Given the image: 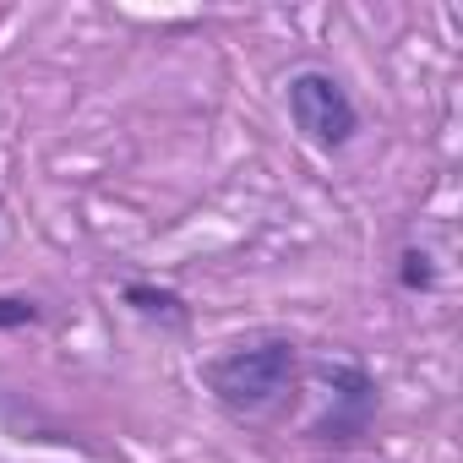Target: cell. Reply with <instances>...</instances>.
<instances>
[{"label":"cell","mask_w":463,"mask_h":463,"mask_svg":"<svg viewBox=\"0 0 463 463\" xmlns=\"http://www.w3.org/2000/svg\"><path fill=\"white\" fill-rule=\"evenodd\" d=\"M50 311L39 295H17V289H0V333H23V327H39Z\"/></svg>","instance_id":"obj_6"},{"label":"cell","mask_w":463,"mask_h":463,"mask_svg":"<svg viewBox=\"0 0 463 463\" xmlns=\"http://www.w3.org/2000/svg\"><path fill=\"white\" fill-rule=\"evenodd\" d=\"M284 109H289V126L317 153H344L360 137V104L344 88V77L327 66H295L284 77Z\"/></svg>","instance_id":"obj_2"},{"label":"cell","mask_w":463,"mask_h":463,"mask_svg":"<svg viewBox=\"0 0 463 463\" xmlns=\"http://www.w3.org/2000/svg\"><path fill=\"white\" fill-rule=\"evenodd\" d=\"M0 403H6V398H0Z\"/></svg>","instance_id":"obj_8"},{"label":"cell","mask_w":463,"mask_h":463,"mask_svg":"<svg viewBox=\"0 0 463 463\" xmlns=\"http://www.w3.org/2000/svg\"><path fill=\"white\" fill-rule=\"evenodd\" d=\"M120 306L137 311L142 322H158V327H185V322H191L185 295L169 289V284H147V279H126V284H120Z\"/></svg>","instance_id":"obj_4"},{"label":"cell","mask_w":463,"mask_h":463,"mask_svg":"<svg viewBox=\"0 0 463 463\" xmlns=\"http://www.w3.org/2000/svg\"><path fill=\"white\" fill-rule=\"evenodd\" d=\"M392 279H398V289H403V295H436L441 268H436V257H430L425 246H403V251H398Z\"/></svg>","instance_id":"obj_5"},{"label":"cell","mask_w":463,"mask_h":463,"mask_svg":"<svg viewBox=\"0 0 463 463\" xmlns=\"http://www.w3.org/2000/svg\"><path fill=\"white\" fill-rule=\"evenodd\" d=\"M317 376H322V387H327V409L306 425V436H311L317 447H333V452L365 441V430H371L376 414H382V382H376L360 360H322Z\"/></svg>","instance_id":"obj_3"},{"label":"cell","mask_w":463,"mask_h":463,"mask_svg":"<svg viewBox=\"0 0 463 463\" xmlns=\"http://www.w3.org/2000/svg\"><path fill=\"white\" fill-rule=\"evenodd\" d=\"M311 463H360V458H344V452H333V458H311Z\"/></svg>","instance_id":"obj_7"},{"label":"cell","mask_w":463,"mask_h":463,"mask_svg":"<svg viewBox=\"0 0 463 463\" xmlns=\"http://www.w3.org/2000/svg\"><path fill=\"white\" fill-rule=\"evenodd\" d=\"M196 382L207 387V398L241 420H262L273 414L279 403L295 398L300 387V344L279 327H262V333H246L235 344L213 349L202 365H196Z\"/></svg>","instance_id":"obj_1"}]
</instances>
